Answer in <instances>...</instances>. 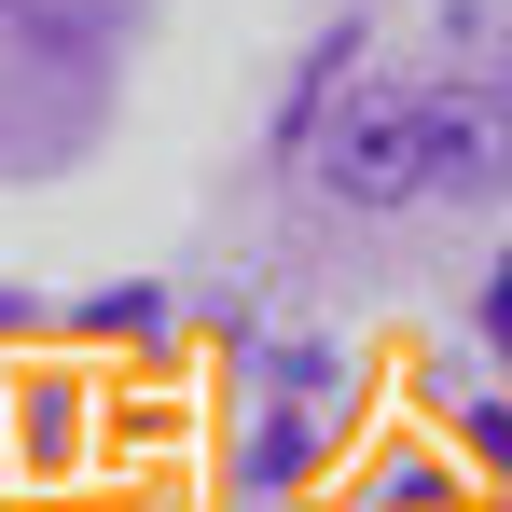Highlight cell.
<instances>
[{
    "instance_id": "7",
    "label": "cell",
    "mask_w": 512,
    "mask_h": 512,
    "mask_svg": "<svg viewBox=\"0 0 512 512\" xmlns=\"http://www.w3.org/2000/svg\"><path fill=\"white\" fill-rule=\"evenodd\" d=\"M0 14H28V0H0Z\"/></svg>"
},
{
    "instance_id": "3",
    "label": "cell",
    "mask_w": 512,
    "mask_h": 512,
    "mask_svg": "<svg viewBox=\"0 0 512 512\" xmlns=\"http://www.w3.org/2000/svg\"><path fill=\"white\" fill-rule=\"evenodd\" d=\"M457 402H471V457H512V402H499L485 360H457Z\"/></svg>"
},
{
    "instance_id": "4",
    "label": "cell",
    "mask_w": 512,
    "mask_h": 512,
    "mask_svg": "<svg viewBox=\"0 0 512 512\" xmlns=\"http://www.w3.org/2000/svg\"><path fill=\"white\" fill-rule=\"evenodd\" d=\"M153 319H167L153 291H97V305H84V333H153Z\"/></svg>"
},
{
    "instance_id": "6",
    "label": "cell",
    "mask_w": 512,
    "mask_h": 512,
    "mask_svg": "<svg viewBox=\"0 0 512 512\" xmlns=\"http://www.w3.org/2000/svg\"><path fill=\"white\" fill-rule=\"evenodd\" d=\"M485 319H499V333H512V263H499V277H485Z\"/></svg>"
},
{
    "instance_id": "2",
    "label": "cell",
    "mask_w": 512,
    "mask_h": 512,
    "mask_svg": "<svg viewBox=\"0 0 512 512\" xmlns=\"http://www.w3.org/2000/svg\"><path fill=\"white\" fill-rule=\"evenodd\" d=\"M429 180H443V194H485V180H512V111H499L485 84L429 97Z\"/></svg>"
},
{
    "instance_id": "1",
    "label": "cell",
    "mask_w": 512,
    "mask_h": 512,
    "mask_svg": "<svg viewBox=\"0 0 512 512\" xmlns=\"http://www.w3.org/2000/svg\"><path fill=\"white\" fill-rule=\"evenodd\" d=\"M319 180H333L346 208H402V194L429 180V97H360V111L333 125V167Z\"/></svg>"
},
{
    "instance_id": "5",
    "label": "cell",
    "mask_w": 512,
    "mask_h": 512,
    "mask_svg": "<svg viewBox=\"0 0 512 512\" xmlns=\"http://www.w3.org/2000/svg\"><path fill=\"white\" fill-rule=\"evenodd\" d=\"M28 14H42V28H56V42H97V28H111V14H125V0H28Z\"/></svg>"
}]
</instances>
